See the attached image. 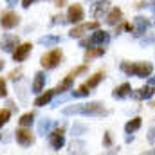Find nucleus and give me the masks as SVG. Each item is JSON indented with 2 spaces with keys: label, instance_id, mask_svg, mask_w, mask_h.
Returning a JSON list of instances; mask_svg holds the SVG:
<instances>
[{
  "label": "nucleus",
  "instance_id": "nucleus-1",
  "mask_svg": "<svg viewBox=\"0 0 155 155\" xmlns=\"http://www.w3.org/2000/svg\"><path fill=\"white\" fill-rule=\"evenodd\" d=\"M65 114H85V116H107L108 114V110L101 105V103H97V101H94V103H88V105H79V107H67L65 110H63Z\"/></svg>",
  "mask_w": 155,
  "mask_h": 155
},
{
  "label": "nucleus",
  "instance_id": "nucleus-2",
  "mask_svg": "<svg viewBox=\"0 0 155 155\" xmlns=\"http://www.w3.org/2000/svg\"><path fill=\"white\" fill-rule=\"evenodd\" d=\"M121 69H123V72H126V74H130V76H137V78L152 76V72H153V67H152V63H148V61H137V63H128V61H124V63L121 65Z\"/></svg>",
  "mask_w": 155,
  "mask_h": 155
},
{
  "label": "nucleus",
  "instance_id": "nucleus-3",
  "mask_svg": "<svg viewBox=\"0 0 155 155\" xmlns=\"http://www.w3.org/2000/svg\"><path fill=\"white\" fill-rule=\"evenodd\" d=\"M61 56H63L61 49H52V51H49V52H45V54L41 56L40 63H41V67H43V69H54V67H58V65H60Z\"/></svg>",
  "mask_w": 155,
  "mask_h": 155
},
{
  "label": "nucleus",
  "instance_id": "nucleus-4",
  "mask_svg": "<svg viewBox=\"0 0 155 155\" xmlns=\"http://www.w3.org/2000/svg\"><path fill=\"white\" fill-rule=\"evenodd\" d=\"M99 27V22H88V24H81V25H76L69 31V36L71 38H81L85 33L92 31V29H97Z\"/></svg>",
  "mask_w": 155,
  "mask_h": 155
},
{
  "label": "nucleus",
  "instance_id": "nucleus-5",
  "mask_svg": "<svg viewBox=\"0 0 155 155\" xmlns=\"http://www.w3.org/2000/svg\"><path fill=\"white\" fill-rule=\"evenodd\" d=\"M85 18V11L79 4H72L67 11V22H72V24H79L81 20Z\"/></svg>",
  "mask_w": 155,
  "mask_h": 155
},
{
  "label": "nucleus",
  "instance_id": "nucleus-6",
  "mask_svg": "<svg viewBox=\"0 0 155 155\" xmlns=\"http://www.w3.org/2000/svg\"><path fill=\"white\" fill-rule=\"evenodd\" d=\"M18 22H20V16H18L16 13H13V11H5V13H2L0 24H2L4 29H13L15 25H18Z\"/></svg>",
  "mask_w": 155,
  "mask_h": 155
},
{
  "label": "nucleus",
  "instance_id": "nucleus-7",
  "mask_svg": "<svg viewBox=\"0 0 155 155\" xmlns=\"http://www.w3.org/2000/svg\"><path fill=\"white\" fill-rule=\"evenodd\" d=\"M31 49H33V43H20V45H16V49L13 51V60L15 61H24L29 56Z\"/></svg>",
  "mask_w": 155,
  "mask_h": 155
},
{
  "label": "nucleus",
  "instance_id": "nucleus-8",
  "mask_svg": "<svg viewBox=\"0 0 155 155\" xmlns=\"http://www.w3.org/2000/svg\"><path fill=\"white\" fill-rule=\"evenodd\" d=\"M15 134H16V141H18L22 146H29V144H33V141H35L33 132H31V130H27L25 126H24V128H18Z\"/></svg>",
  "mask_w": 155,
  "mask_h": 155
},
{
  "label": "nucleus",
  "instance_id": "nucleus-9",
  "mask_svg": "<svg viewBox=\"0 0 155 155\" xmlns=\"http://www.w3.org/2000/svg\"><path fill=\"white\" fill-rule=\"evenodd\" d=\"M65 143V130L63 128H56L52 134H51V146L54 150H60Z\"/></svg>",
  "mask_w": 155,
  "mask_h": 155
},
{
  "label": "nucleus",
  "instance_id": "nucleus-10",
  "mask_svg": "<svg viewBox=\"0 0 155 155\" xmlns=\"http://www.w3.org/2000/svg\"><path fill=\"white\" fill-rule=\"evenodd\" d=\"M90 43H94V45H103V43H107L108 41V33L107 31H99V27L96 29V33L88 38Z\"/></svg>",
  "mask_w": 155,
  "mask_h": 155
},
{
  "label": "nucleus",
  "instance_id": "nucleus-11",
  "mask_svg": "<svg viewBox=\"0 0 155 155\" xmlns=\"http://www.w3.org/2000/svg\"><path fill=\"white\" fill-rule=\"evenodd\" d=\"M150 27V20H146L144 16H137L135 18V25H134V31H135V35L139 36V35H143V33H146V29Z\"/></svg>",
  "mask_w": 155,
  "mask_h": 155
},
{
  "label": "nucleus",
  "instance_id": "nucleus-12",
  "mask_svg": "<svg viewBox=\"0 0 155 155\" xmlns=\"http://www.w3.org/2000/svg\"><path fill=\"white\" fill-rule=\"evenodd\" d=\"M153 87L152 85H148V87H143V88H139V90H135V92H132V96L135 97V99H148V97H152V94H153Z\"/></svg>",
  "mask_w": 155,
  "mask_h": 155
},
{
  "label": "nucleus",
  "instance_id": "nucleus-13",
  "mask_svg": "<svg viewBox=\"0 0 155 155\" xmlns=\"http://www.w3.org/2000/svg\"><path fill=\"white\" fill-rule=\"evenodd\" d=\"M54 94H56V90H45L43 94H40L38 97L35 99V105H36V107H43V105H47V103L52 99Z\"/></svg>",
  "mask_w": 155,
  "mask_h": 155
},
{
  "label": "nucleus",
  "instance_id": "nucleus-14",
  "mask_svg": "<svg viewBox=\"0 0 155 155\" xmlns=\"http://www.w3.org/2000/svg\"><path fill=\"white\" fill-rule=\"evenodd\" d=\"M0 45H2L4 51H11L13 52L16 49V45H18V38L16 36H5V38L0 41Z\"/></svg>",
  "mask_w": 155,
  "mask_h": 155
},
{
  "label": "nucleus",
  "instance_id": "nucleus-15",
  "mask_svg": "<svg viewBox=\"0 0 155 155\" xmlns=\"http://www.w3.org/2000/svg\"><path fill=\"white\" fill-rule=\"evenodd\" d=\"M121 16H123V13H121V9L119 7H114L108 15H107V24H110V25H116L117 22H121Z\"/></svg>",
  "mask_w": 155,
  "mask_h": 155
},
{
  "label": "nucleus",
  "instance_id": "nucleus-16",
  "mask_svg": "<svg viewBox=\"0 0 155 155\" xmlns=\"http://www.w3.org/2000/svg\"><path fill=\"white\" fill-rule=\"evenodd\" d=\"M130 92H132V87H130V83H123V85H119L116 90L112 92V96H114V97H126Z\"/></svg>",
  "mask_w": 155,
  "mask_h": 155
},
{
  "label": "nucleus",
  "instance_id": "nucleus-17",
  "mask_svg": "<svg viewBox=\"0 0 155 155\" xmlns=\"http://www.w3.org/2000/svg\"><path fill=\"white\" fill-rule=\"evenodd\" d=\"M103 78H105V72H103V71H99V72L92 74V76L88 78V79H87L85 83L88 85V88H96V87H97V85L101 83V79H103Z\"/></svg>",
  "mask_w": 155,
  "mask_h": 155
},
{
  "label": "nucleus",
  "instance_id": "nucleus-18",
  "mask_svg": "<svg viewBox=\"0 0 155 155\" xmlns=\"http://www.w3.org/2000/svg\"><path fill=\"white\" fill-rule=\"evenodd\" d=\"M72 83H74V78H72L71 74H69V76L65 78L63 81H60V85H58V87H56L54 90H56L58 94H61V92H65V90H69V88L72 87Z\"/></svg>",
  "mask_w": 155,
  "mask_h": 155
},
{
  "label": "nucleus",
  "instance_id": "nucleus-19",
  "mask_svg": "<svg viewBox=\"0 0 155 155\" xmlns=\"http://www.w3.org/2000/svg\"><path fill=\"white\" fill-rule=\"evenodd\" d=\"M43 85H45V76H43V72H36L35 81H33V92H41V90H43Z\"/></svg>",
  "mask_w": 155,
  "mask_h": 155
},
{
  "label": "nucleus",
  "instance_id": "nucleus-20",
  "mask_svg": "<svg viewBox=\"0 0 155 155\" xmlns=\"http://www.w3.org/2000/svg\"><path fill=\"white\" fill-rule=\"evenodd\" d=\"M141 124H143L141 117H134L132 121H128V123L124 124V130H126V134H132V132L139 130V128H141Z\"/></svg>",
  "mask_w": 155,
  "mask_h": 155
},
{
  "label": "nucleus",
  "instance_id": "nucleus-21",
  "mask_svg": "<svg viewBox=\"0 0 155 155\" xmlns=\"http://www.w3.org/2000/svg\"><path fill=\"white\" fill-rule=\"evenodd\" d=\"M103 54H105V47H92L85 52V60H92V58H97Z\"/></svg>",
  "mask_w": 155,
  "mask_h": 155
},
{
  "label": "nucleus",
  "instance_id": "nucleus-22",
  "mask_svg": "<svg viewBox=\"0 0 155 155\" xmlns=\"http://www.w3.org/2000/svg\"><path fill=\"white\" fill-rule=\"evenodd\" d=\"M33 121H35V114H33V112H27V114H24V116L18 119L20 126H29Z\"/></svg>",
  "mask_w": 155,
  "mask_h": 155
},
{
  "label": "nucleus",
  "instance_id": "nucleus-23",
  "mask_svg": "<svg viewBox=\"0 0 155 155\" xmlns=\"http://www.w3.org/2000/svg\"><path fill=\"white\" fill-rule=\"evenodd\" d=\"M88 92H90L88 85H87V83H83V85H79L76 90H74V97H83V96H88Z\"/></svg>",
  "mask_w": 155,
  "mask_h": 155
},
{
  "label": "nucleus",
  "instance_id": "nucleus-24",
  "mask_svg": "<svg viewBox=\"0 0 155 155\" xmlns=\"http://www.w3.org/2000/svg\"><path fill=\"white\" fill-rule=\"evenodd\" d=\"M107 7H108V2H97V4H96V7H94V16H96V18H99V16H101V13H105V11H107Z\"/></svg>",
  "mask_w": 155,
  "mask_h": 155
},
{
  "label": "nucleus",
  "instance_id": "nucleus-25",
  "mask_svg": "<svg viewBox=\"0 0 155 155\" xmlns=\"http://www.w3.org/2000/svg\"><path fill=\"white\" fill-rule=\"evenodd\" d=\"M9 117H11V110L9 108H2L0 110V126H4L9 121Z\"/></svg>",
  "mask_w": 155,
  "mask_h": 155
},
{
  "label": "nucleus",
  "instance_id": "nucleus-26",
  "mask_svg": "<svg viewBox=\"0 0 155 155\" xmlns=\"http://www.w3.org/2000/svg\"><path fill=\"white\" fill-rule=\"evenodd\" d=\"M83 72H87V65H79V67H76V69H72L69 74L72 78H76V76H79V74H83Z\"/></svg>",
  "mask_w": 155,
  "mask_h": 155
},
{
  "label": "nucleus",
  "instance_id": "nucleus-27",
  "mask_svg": "<svg viewBox=\"0 0 155 155\" xmlns=\"http://www.w3.org/2000/svg\"><path fill=\"white\" fill-rule=\"evenodd\" d=\"M7 96V83L4 78H0V97H5Z\"/></svg>",
  "mask_w": 155,
  "mask_h": 155
},
{
  "label": "nucleus",
  "instance_id": "nucleus-28",
  "mask_svg": "<svg viewBox=\"0 0 155 155\" xmlns=\"http://www.w3.org/2000/svg\"><path fill=\"white\" fill-rule=\"evenodd\" d=\"M9 78H11V79H15V81H16V79H20V78H22V69L11 71V72H9Z\"/></svg>",
  "mask_w": 155,
  "mask_h": 155
},
{
  "label": "nucleus",
  "instance_id": "nucleus-29",
  "mask_svg": "<svg viewBox=\"0 0 155 155\" xmlns=\"http://www.w3.org/2000/svg\"><path fill=\"white\" fill-rule=\"evenodd\" d=\"M41 43H56V41H60L58 36H47V38H40Z\"/></svg>",
  "mask_w": 155,
  "mask_h": 155
},
{
  "label": "nucleus",
  "instance_id": "nucleus-30",
  "mask_svg": "<svg viewBox=\"0 0 155 155\" xmlns=\"http://www.w3.org/2000/svg\"><path fill=\"white\" fill-rule=\"evenodd\" d=\"M33 2H35V0H22V5H24V7L27 9V7H29V5H31Z\"/></svg>",
  "mask_w": 155,
  "mask_h": 155
},
{
  "label": "nucleus",
  "instance_id": "nucleus-31",
  "mask_svg": "<svg viewBox=\"0 0 155 155\" xmlns=\"http://www.w3.org/2000/svg\"><path fill=\"white\" fill-rule=\"evenodd\" d=\"M148 139H150V141H155V128H152V132H150Z\"/></svg>",
  "mask_w": 155,
  "mask_h": 155
},
{
  "label": "nucleus",
  "instance_id": "nucleus-32",
  "mask_svg": "<svg viewBox=\"0 0 155 155\" xmlns=\"http://www.w3.org/2000/svg\"><path fill=\"white\" fill-rule=\"evenodd\" d=\"M105 143H107V144H108V146H110V144H112V141H110V135H108V134H107V135H105Z\"/></svg>",
  "mask_w": 155,
  "mask_h": 155
},
{
  "label": "nucleus",
  "instance_id": "nucleus-33",
  "mask_svg": "<svg viewBox=\"0 0 155 155\" xmlns=\"http://www.w3.org/2000/svg\"><path fill=\"white\" fill-rule=\"evenodd\" d=\"M56 5H58V7H63V5H65V0H56Z\"/></svg>",
  "mask_w": 155,
  "mask_h": 155
},
{
  "label": "nucleus",
  "instance_id": "nucleus-34",
  "mask_svg": "<svg viewBox=\"0 0 155 155\" xmlns=\"http://www.w3.org/2000/svg\"><path fill=\"white\" fill-rule=\"evenodd\" d=\"M150 85H152V87H155V76L150 78Z\"/></svg>",
  "mask_w": 155,
  "mask_h": 155
},
{
  "label": "nucleus",
  "instance_id": "nucleus-35",
  "mask_svg": "<svg viewBox=\"0 0 155 155\" xmlns=\"http://www.w3.org/2000/svg\"><path fill=\"white\" fill-rule=\"evenodd\" d=\"M7 4H9V5H15V4H16V0H7Z\"/></svg>",
  "mask_w": 155,
  "mask_h": 155
},
{
  "label": "nucleus",
  "instance_id": "nucleus-36",
  "mask_svg": "<svg viewBox=\"0 0 155 155\" xmlns=\"http://www.w3.org/2000/svg\"><path fill=\"white\" fill-rule=\"evenodd\" d=\"M2 67H4V61H2V60H0V69H2Z\"/></svg>",
  "mask_w": 155,
  "mask_h": 155
}]
</instances>
